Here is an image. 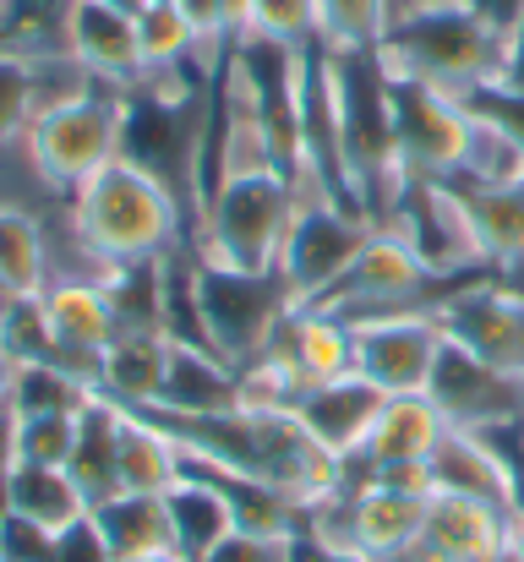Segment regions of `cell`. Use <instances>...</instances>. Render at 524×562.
I'll return each instance as SVG.
<instances>
[{"label":"cell","mask_w":524,"mask_h":562,"mask_svg":"<svg viewBox=\"0 0 524 562\" xmlns=\"http://www.w3.org/2000/svg\"><path fill=\"white\" fill-rule=\"evenodd\" d=\"M437 5H459V0H388V27H393V22H404V16L437 11Z\"/></svg>","instance_id":"60d3db41"},{"label":"cell","mask_w":524,"mask_h":562,"mask_svg":"<svg viewBox=\"0 0 524 562\" xmlns=\"http://www.w3.org/2000/svg\"><path fill=\"white\" fill-rule=\"evenodd\" d=\"M382 404H388V393H377L360 372L334 376V382H317V387H306V393L290 398L296 420H301V426H306V431H312L339 464H349V459L366 448V437H371Z\"/></svg>","instance_id":"e0dca14e"},{"label":"cell","mask_w":524,"mask_h":562,"mask_svg":"<svg viewBox=\"0 0 524 562\" xmlns=\"http://www.w3.org/2000/svg\"><path fill=\"white\" fill-rule=\"evenodd\" d=\"M71 218H77V235L88 240V251L104 257L110 268L165 262L191 246V224H186L175 191L126 154L71 191Z\"/></svg>","instance_id":"7a4b0ae2"},{"label":"cell","mask_w":524,"mask_h":562,"mask_svg":"<svg viewBox=\"0 0 524 562\" xmlns=\"http://www.w3.org/2000/svg\"><path fill=\"white\" fill-rule=\"evenodd\" d=\"M520 442H524V426H520Z\"/></svg>","instance_id":"7dc6e473"},{"label":"cell","mask_w":524,"mask_h":562,"mask_svg":"<svg viewBox=\"0 0 524 562\" xmlns=\"http://www.w3.org/2000/svg\"><path fill=\"white\" fill-rule=\"evenodd\" d=\"M443 284L421 268V257L404 246L399 229L377 224L366 251L349 262V273L317 301V312H334L345 323H366V317H388V312H410L426 306Z\"/></svg>","instance_id":"30bf717a"},{"label":"cell","mask_w":524,"mask_h":562,"mask_svg":"<svg viewBox=\"0 0 524 562\" xmlns=\"http://www.w3.org/2000/svg\"><path fill=\"white\" fill-rule=\"evenodd\" d=\"M165 503H170L175 558L180 562H202L224 536H235V503H230V492H224V481L213 470L191 464Z\"/></svg>","instance_id":"cb8c5ba5"},{"label":"cell","mask_w":524,"mask_h":562,"mask_svg":"<svg viewBox=\"0 0 524 562\" xmlns=\"http://www.w3.org/2000/svg\"><path fill=\"white\" fill-rule=\"evenodd\" d=\"M241 38H263V44L306 55L323 44L317 0H241Z\"/></svg>","instance_id":"1f68e13d"},{"label":"cell","mask_w":524,"mask_h":562,"mask_svg":"<svg viewBox=\"0 0 524 562\" xmlns=\"http://www.w3.org/2000/svg\"><path fill=\"white\" fill-rule=\"evenodd\" d=\"M77 448V415H11V464H60Z\"/></svg>","instance_id":"d590c367"},{"label":"cell","mask_w":524,"mask_h":562,"mask_svg":"<svg viewBox=\"0 0 524 562\" xmlns=\"http://www.w3.org/2000/svg\"><path fill=\"white\" fill-rule=\"evenodd\" d=\"M115 562H180V558H115Z\"/></svg>","instance_id":"bcb514c9"},{"label":"cell","mask_w":524,"mask_h":562,"mask_svg":"<svg viewBox=\"0 0 524 562\" xmlns=\"http://www.w3.org/2000/svg\"><path fill=\"white\" fill-rule=\"evenodd\" d=\"M426 398L459 431H520L524 426V376L498 372L454 345H443Z\"/></svg>","instance_id":"4fadbf2b"},{"label":"cell","mask_w":524,"mask_h":562,"mask_svg":"<svg viewBox=\"0 0 524 562\" xmlns=\"http://www.w3.org/2000/svg\"><path fill=\"white\" fill-rule=\"evenodd\" d=\"M481 22H492L503 38H514V27H520V16H524V0H465Z\"/></svg>","instance_id":"ab89813d"},{"label":"cell","mask_w":524,"mask_h":562,"mask_svg":"<svg viewBox=\"0 0 524 562\" xmlns=\"http://www.w3.org/2000/svg\"><path fill=\"white\" fill-rule=\"evenodd\" d=\"M11 393H16V356L0 345V415H11Z\"/></svg>","instance_id":"b9f144b4"},{"label":"cell","mask_w":524,"mask_h":562,"mask_svg":"<svg viewBox=\"0 0 524 562\" xmlns=\"http://www.w3.org/2000/svg\"><path fill=\"white\" fill-rule=\"evenodd\" d=\"M0 279L11 295H44L49 290V240L44 224L27 207L0 202Z\"/></svg>","instance_id":"f546056e"},{"label":"cell","mask_w":524,"mask_h":562,"mask_svg":"<svg viewBox=\"0 0 524 562\" xmlns=\"http://www.w3.org/2000/svg\"><path fill=\"white\" fill-rule=\"evenodd\" d=\"M148 415L180 437L186 464L257 481L290 497L301 514L345 486V464L296 420L290 404H235L224 415H159V409Z\"/></svg>","instance_id":"6da1fadb"},{"label":"cell","mask_w":524,"mask_h":562,"mask_svg":"<svg viewBox=\"0 0 524 562\" xmlns=\"http://www.w3.org/2000/svg\"><path fill=\"white\" fill-rule=\"evenodd\" d=\"M126 132H132V93L99 82L93 93L38 115L22 137V154L49 187L71 196L82 181H93L104 165L126 154Z\"/></svg>","instance_id":"8992f818"},{"label":"cell","mask_w":524,"mask_h":562,"mask_svg":"<svg viewBox=\"0 0 524 562\" xmlns=\"http://www.w3.org/2000/svg\"><path fill=\"white\" fill-rule=\"evenodd\" d=\"M274 356L290 367V382L296 393L317 387V382H334V376L355 372V345H349V323L334 317V312H317V306H301L290 312Z\"/></svg>","instance_id":"ffe728a7"},{"label":"cell","mask_w":524,"mask_h":562,"mask_svg":"<svg viewBox=\"0 0 524 562\" xmlns=\"http://www.w3.org/2000/svg\"><path fill=\"white\" fill-rule=\"evenodd\" d=\"M388 121H393V159L404 176L443 181L459 170V154H465V104L459 99H448L426 82H410V77H388Z\"/></svg>","instance_id":"7c38bea8"},{"label":"cell","mask_w":524,"mask_h":562,"mask_svg":"<svg viewBox=\"0 0 524 562\" xmlns=\"http://www.w3.org/2000/svg\"><path fill=\"white\" fill-rule=\"evenodd\" d=\"M66 475L82 486L88 508L121 497V404L93 393L88 409L77 415V448L66 459Z\"/></svg>","instance_id":"484cf974"},{"label":"cell","mask_w":524,"mask_h":562,"mask_svg":"<svg viewBox=\"0 0 524 562\" xmlns=\"http://www.w3.org/2000/svg\"><path fill=\"white\" fill-rule=\"evenodd\" d=\"M110 5H121V11H132V16H137V11H143V5H154V0H110Z\"/></svg>","instance_id":"f6af8a7d"},{"label":"cell","mask_w":524,"mask_h":562,"mask_svg":"<svg viewBox=\"0 0 524 562\" xmlns=\"http://www.w3.org/2000/svg\"><path fill=\"white\" fill-rule=\"evenodd\" d=\"M99 382L60 361H16V393L11 415H82Z\"/></svg>","instance_id":"f1b7e54d"},{"label":"cell","mask_w":524,"mask_h":562,"mask_svg":"<svg viewBox=\"0 0 524 562\" xmlns=\"http://www.w3.org/2000/svg\"><path fill=\"white\" fill-rule=\"evenodd\" d=\"M33 121H38V99H33V55L0 38V148L22 143Z\"/></svg>","instance_id":"e575fe53"},{"label":"cell","mask_w":524,"mask_h":562,"mask_svg":"<svg viewBox=\"0 0 524 562\" xmlns=\"http://www.w3.org/2000/svg\"><path fill=\"white\" fill-rule=\"evenodd\" d=\"M443 181L470 213L487 273H524V187H476L459 176H443Z\"/></svg>","instance_id":"44dd1931"},{"label":"cell","mask_w":524,"mask_h":562,"mask_svg":"<svg viewBox=\"0 0 524 562\" xmlns=\"http://www.w3.org/2000/svg\"><path fill=\"white\" fill-rule=\"evenodd\" d=\"M443 431H448V420L437 415V404H432L426 393H415V398H388L382 415H377V426H371V437H366V448H360L349 464H360L366 481H371V475L426 481V464H432Z\"/></svg>","instance_id":"2e32d148"},{"label":"cell","mask_w":524,"mask_h":562,"mask_svg":"<svg viewBox=\"0 0 524 562\" xmlns=\"http://www.w3.org/2000/svg\"><path fill=\"white\" fill-rule=\"evenodd\" d=\"M388 229L404 235V246L421 257V268L437 284H459L470 273H487L481 246H476V229H470V213H465V202L454 196L448 181L404 176L399 202L388 213Z\"/></svg>","instance_id":"9c48e42d"},{"label":"cell","mask_w":524,"mask_h":562,"mask_svg":"<svg viewBox=\"0 0 524 562\" xmlns=\"http://www.w3.org/2000/svg\"><path fill=\"white\" fill-rule=\"evenodd\" d=\"M426 306L454 350L524 376V284H514L509 273H476L443 284Z\"/></svg>","instance_id":"ba28073f"},{"label":"cell","mask_w":524,"mask_h":562,"mask_svg":"<svg viewBox=\"0 0 524 562\" xmlns=\"http://www.w3.org/2000/svg\"><path fill=\"white\" fill-rule=\"evenodd\" d=\"M0 562H5V558H0Z\"/></svg>","instance_id":"681fc988"},{"label":"cell","mask_w":524,"mask_h":562,"mask_svg":"<svg viewBox=\"0 0 524 562\" xmlns=\"http://www.w3.org/2000/svg\"><path fill=\"white\" fill-rule=\"evenodd\" d=\"M0 508L11 519H27V525L49 530V536H60V530H71L77 519L93 514L82 486L60 464H11L0 475Z\"/></svg>","instance_id":"7402d4cb"},{"label":"cell","mask_w":524,"mask_h":562,"mask_svg":"<svg viewBox=\"0 0 524 562\" xmlns=\"http://www.w3.org/2000/svg\"><path fill=\"white\" fill-rule=\"evenodd\" d=\"M186 448L165 420H154L148 409H126L121 404V492H148V497H170L186 475Z\"/></svg>","instance_id":"603a6c76"},{"label":"cell","mask_w":524,"mask_h":562,"mask_svg":"<svg viewBox=\"0 0 524 562\" xmlns=\"http://www.w3.org/2000/svg\"><path fill=\"white\" fill-rule=\"evenodd\" d=\"M0 519H5V508H0Z\"/></svg>","instance_id":"c3c4849f"},{"label":"cell","mask_w":524,"mask_h":562,"mask_svg":"<svg viewBox=\"0 0 524 562\" xmlns=\"http://www.w3.org/2000/svg\"><path fill=\"white\" fill-rule=\"evenodd\" d=\"M454 176L476 187H524V143L509 137L498 121L465 110V154Z\"/></svg>","instance_id":"4dcf8cb0"},{"label":"cell","mask_w":524,"mask_h":562,"mask_svg":"<svg viewBox=\"0 0 524 562\" xmlns=\"http://www.w3.org/2000/svg\"><path fill=\"white\" fill-rule=\"evenodd\" d=\"M296 541V536H290ZM290 541H274V536H252V530H235L224 536L202 562H290Z\"/></svg>","instance_id":"74e56055"},{"label":"cell","mask_w":524,"mask_h":562,"mask_svg":"<svg viewBox=\"0 0 524 562\" xmlns=\"http://www.w3.org/2000/svg\"><path fill=\"white\" fill-rule=\"evenodd\" d=\"M290 187H296V218L279 251V284L290 290L301 312V306H317L345 279L377 224L360 207H349L317 170H290Z\"/></svg>","instance_id":"5b68a950"},{"label":"cell","mask_w":524,"mask_h":562,"mask_svg":"<svg viewBox=\"0 0 524 562\" xmlns=\"http://www.w3.org/2000/svg\"><path fill=\"white\" fill-rule=\"evenodd\" d=\"M38 306H44V323H49V339H55V361L99 382V356L121 334L110 290L104 284H49L38 295Z\"/></svg>","instance_id":"ac0fdd59"},{"label":"cell","mask_w":524,"mask_h":562,"mask_svg":"<svg viewBox=\"0 0 524 562\" xmlns=\"http://www.w3.org/2000/svg\"><path fill=\"white\" fill-rule=\"evenodd\" d=\"M317 22L328 55H371L388 33V0H317Z\"/></svg>","instance_id":"836d02e7"},{"label":"cell","mask_w":524,"mask_h":562,"mask_svg":"<svg viewBox=\"0 0 524 562\" xmlns=\"http://www.w3.org/2000/svg\"><path fill=\"white\" fill-rule=\"evenodd\" d=\"M93 525L104 530L115 558H175L170 503L148 492H121L93 508Z\"/></svg>","instance_id":"83f0119b"},{"label":"cell","mask_w":524,"mask_h":562,"mask_svg":"<svg viewBox=\"0 0 524 562\" xmlns=\"http://www.w3.org/2000/svg\"><path fill=\"white\" fill-rule=\"evenodd\" d=\"M241 404V372L202 350V345H175L170 376H165V398L154 404L159 415H224Z\"/></svg>","instance_id":"4316f807"},{"label":"cell","mask_w":524,"mask_h":562,"mask_svg":"<svg viewBox=\"0 0 524 562\" xmlns=\"http://www.w3.org/2000/svg\"><path fill=\"white\" fill-rule=\"evenodd\" d=\"M503 82L524 88V16H520V27H514V38H509V77Z\"/></svg>","instance_id":"7bdbcfd3"},{"label":"cell","mask_w":524,"mask_h":562,"mask_svg":"<svg viewBox=\"0 0 524 562\" xmlns=\"http://www.w3.org/2000/svg\"><path fill=\"white\" fill-rule=\"evenodd\" d=\"M0 558L5 562H55V536L27 519H0Z\"/></svg>","instance_id":"8d00e7d4"},{"label":"cell","mask_w":524,"mask_h":562,"mask_svg":"<svg viewBox=\"0 0 524 562\" xmlns=\"http://www.w3.org/2000/svg\"><path fill=\"white\" fill-rule=\"evenodd\" d=\"M349 503H355V552L366 562H404L426 530L432 486L404 475H371L349 492Z\"/></svg>","instance_id":"9a60e30c"},{"label":"cell","mask_w":524,"mask_h":562,"mask_svg":"<svg viewBox=\"0 0 524 562\" xmlns=\"http://www.w3.org/2000/svg\"><path fill=\"white\" fill-rule=\"evenodd\" d=\"M137 44H143V66L148 71H175L186 60H202V33L186 22V11L175 0H154L137 11Z\"/></svg>","instance_id":"d6a6232c"},{"label":"cell","mask_w":524,"mask_h":562,"mask_svg":"<svg viewBox=\"0 0 524 562\" xmlns=\"http://www.w3.org/2000/svg\"><path fill=\"white\" fill-rule=\"evenodd\" d=\"M170 350V334H115L110 350L99 356V393L126 409H154L165 398Z\"/></svg>","instance_id":"d4e9b609"},{"label":"cell","mask_w":524,"mask_h":562,"mask_svg":"<svg viewBox=\"0 0 524 562\" xmlns=\"http://www.w3.org/2000/svg\"><path fill=\"white\" fill-rule=\"evenodd\" d=\"M290 312H296V301L279 284V273H230V268L197 262V317H202V334H208V345L235 372H246L252 361H263L279 345Z\"/></svg>","instance_id":"52a82bcc"},{"label":"cell","mask_w":524,"mask_h":562,"mask_svg":"<svg viewBox=\"0 0 524 562\" xmlns=\"http://www.w3.org/2000/svg\"><path fill=\"white\" fill-rule=\"evenodd\" d=\"M296 218V187L285 170H252L213 181L197 229L191 257L230 273H279V251Z\"/></svg>","instance_id":"277c9868"},{"label":"cell","mask_w":524,"mask_h":562,"mask_svg":"<svg viewBox=\"0 0 524 562\" xmlns=\"http://www.w3.org/2000/svg\"><path fill=\"white\" fill-rule=\"evenodd\" d=\"M349 345H355V372L366 376L377 393L415 398V393L432 387L437 356H443L448 339H443L432 306H410V312L349 323Z\"/></svg>","instance_id":"8fae6325"},{"label":"cell","mask_w":524,"mask_h":562,"mask_svg":"<svg viewBox=\"0 0 524 562\" xmlns=\"http://www.w3.org/2000/svg\"><path fill=\"white\" fill-rule=\"evenodd\" d=\"M426 486L432 492H465V497H481V503L514 514V475H509V459H503L492 431L448 426L432 464H426Z\"/></svg>","instance_id":"d6986e66"},{"label":"cell","mask_w":524,"mask_h":562,"mask_svg":"<svg viewBox=\"0 0 524 562\" xmlns=\"http://www.w3.org/2000/svg\"><path fill=\"white\" fill-rule=\"evenodd\" d=\"M509 558L524 562V519H514V530H509Z\"/></svg>","instance_id":"ee69618b"},{"label":"cell","mask_w":524,"mask_h":562,"mask_svg":"<svg viewBox=\"0 0 524 562\" xmlns=\"http://www.w3.org/2000/svg\"><path fill=\"white\" fill-rule=\"evenodd\" d=\"M55 562H115L110 541H104V530L93 525V514L55 536Z\"/></svg>","instance_id":"f35d334b"},{"label":"cell","mask_w":524,"mask_h":562,"mask_svg":"<svg viewBox=\"0 0 524 562\" xmlns=\"http://www.w3.org/2000/svg\"><path fill=\"white\" fill-rule=\"evenodd\" d=\"M60 38L104 88H121V93L143 88L148 66H143L137 16L132 11H121L110 0H66L60 5Z\"/></svg>","instance_id":"5bb4252c"},{"label":"cell","mask_w":524,"mask_h":562,"mask_svg":"<svg viewBox=\"0 0 524 562\" xmlns=\"http://www.w3.org/2000/svg\"><path fill=\"white\" fill-rule=\"evenodd\" d=\"M371 55L388 77L426 82L448 99H470L509 77V38L492 22H481L465 0L393 22Z\"/></svg>","instance_id":"3957f363"}]
</instances>
